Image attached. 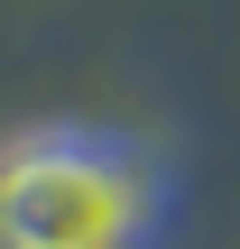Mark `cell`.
Listing matches in <instances>:
<instances>
[{"label": "cell", "mask_w": 240, "mask_h": 249, "mask_svg": "<svg viewBox=\"0 0 240 249\" xmlns=\"http://www.w3.org/2000/svg\"><path fill=\"white\" fill-rule=\"evenodd\" d=\"M166 176L129 129L28 120L0 139V249H157Z\"/></svg>", "instance_id": "6da1fadb"}]
</instances>
